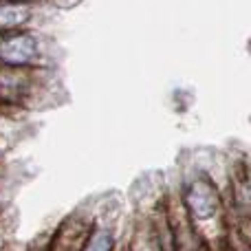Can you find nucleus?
Masks as SVG:
<instances>
[{"mask_svg": "<svg viewBox=\"0 0 251 251\" xmlns=\"http://www.w3.org/2000/svg\"><path fill=\"white\" fill-rule=\"evenodd\" d=\"M29 9L20 2H0V29H13L26 22Z\"/></svg>", "mask_w": 251, "mask_h": 251, "instance_id": "7ed1b4c3", "label": "nucleus"}, {"mask_svg": "<svg viewBox=\"0 0 251 251\" xmlns=\"http://www.w3.org/2000/svg\"><path fill=\"white\" fill-rule=\"evenodd\" d=\"M187 205H190L192 214L199 221L214 216L218 212V201H216V192L207 185V183L199 181L187 190Z\"/></svg>", "mask_w": 251, "mask_h": 251, "instance_id": "f03ea898", "label": "nucleus"}, {"mask_svg": "<svg viewBox=\"0 0 251 251\" xmlns=\"http://www.w3.org/2000/svg\"><path fill=\"white\" fill-rule=\"evenodd\" d=\"M38 55V42L29 35H16L0 44V60L7 64H26Z\"/></svg>", "mask_w": 251, "mask_h": 251, "instance_id": "f257e3e1", "label": "nucleus"}]
</instances>
